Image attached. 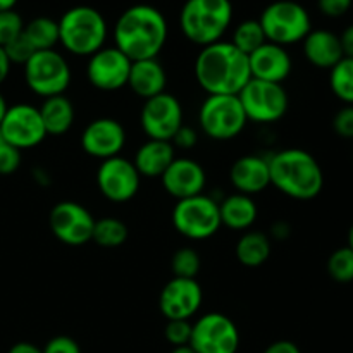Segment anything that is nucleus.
Segmentation results:
<instances>
[{
  "instance_id": "f257e3e1",
  "label": "nucleus",
  "mask_w": 353,
  "mask_h": 353,
  "mask_svg": "<svg viewBox=\"0 0 353 353\" xmlns=\"http://www.w3.org/2000/svg\"><path fill=\"white\" fill-rule=\"evenodd\" d=\"M169 37L164 14L148 3L128 7L117 17L112 30L114 47L119 48L131 62L157 59Z\"/></svg>"
},
{
  "instance_id": "f03ea898",
  "label": "nucleus",
  "mask_w": 353,
  "mask_h": 353,
  "mask_svg": "<svg viewBox=\"0 0 353 353\" xmlns=\"http://www.w3.org/2000/svg\"><path fill=\"white\" fill-rule=\"evenodd\" d=\"M193 71L207 95H238L252 79L248 55L224 40L202 47Z\"/></svg>"
},
{
  "instance_id": "7ed1b4c3",
  "label": "nucleus",
  "mask_w": 353,
  "mask_h": 353,
  "mask_svg": "<svg viewBox=\"0 0 353 353\" xmlns=\"http://www.w3.org/2000/svg\"><path fill=\"white\" fill-rule=\"evenodd\" d=\"M269 159L271 185L283 195L307 202L321 195L324 172L317 159L303 148H285Z\"/></svg>"
},
{
  "instance_id": "20e7f679",
  "label": "nucleus",
  "mask_w": 353,
  "mask_h": 353,
  "mask_svg": "<svg viewBox=\"0 0 353 353\" xmlns=\"http://www.w3.org/2000/svg\"><path fill=\"white\" fill-rule=\"evenodd\" d=\"M233 21L231 0H186L179 12V28L186 40L207 47L223 40Z\"/></svg>"
},
{
  "instance_id": "39448f33",
  "label": "nucleus",
  "mask_w": 353,
  "mask_h": 353,
  "mask_svg": "<svg viewBox=\"0 0 353 353\" xmlns=\"http://www.w3.org/2000/svg\"><path fill=\"white\" fill-rule=\"evenodd\" d=\"M59 23V43L72 55L90 57L105 47V17L92 6H74L65 10Z\"/></svg>"
},
{
  "instance_id": "423d86ee",
  "label": "nucleus",
  "mask_w": 353,
  "mask_h": 353,
  "mask_svg": "<svg viewBox=\"0 0 353 353\" xmlns=\"http://www.w3.org/2000/svg\"><path fill=\"white\" fill-rule=\"evenodd\" d=\"M259 23L264 30L265 40L281 47L303 41L312 31L309 10L295 0L271 2L262 10Z\"/></svg>"
},
{
  "instance_id": "0eeeda50",
  "label": "nucleus",
  "mask_w": 353,
  "mask_h": 353,
  "mask_svg": "<svg viewBox=\"0 0 353 353\" xmlns=\"http://www.w3.org/2000/svg\"><path fill=\"white\" fill-rule=\"evenodd\" d=\"M247 123L238 95H207L200 105V130L210 140H233L245 130Z\"/></svg>"
},
{
  "instance_id": "6e6552de",
  "label": "nucleus",
  "mask_w": 353,
  "mask_h": 353,
  "mask_svg": "<svg viewBox=\"0 0 353 353\" xmlns=\"http://www.w3.org/2000/svg\"><path fill=\"white\" fill-rule=\"evenodd\" d=\"M23 68L28 88L41 99L64 95L71 85L72 72L68 59L55 48L34 52Z\"/></svg>"
},
{
  "instance_id": "1a4fd4ad",
  "label": "nucleus",
  "mask_w": 353,
  "mask_h": 353,
  "mask_svg": "<svg viewBox=\"0 0 353 353\" xmlns=\"http://www.w3.org/2000/svg\"><path fill=\"white\" fill-rule=\"evenodd\" d=\"M172 224L181 236L193 241L212 238L221 230L219 202L209 195L178 200L172 209Z\"/></svg>"
},
{
  "instance_id": "9d476101",
  "label": "nucleus",
  "mask_w": 353,
  "mask_h": 353,
  "mask_svg": "<svg viewBox=\"0 0 353 353\" xmlns=\"http://www.w3.org/2000/svg\"><path fill=\"white\" fill-rule=\"evenodd\" d=\"M241 107L248 121L259 124H272L286 116L290 107L288 92L279 83L254 79L238 93Z\"/></svg>"
},
{
  "instance_id": "9b49d317",
  "label": "nucleus",
  "mask_w": 353,
  "mask_h": 353,
  "mask_svg": "<svg viewBox=\"0 0 353 353\" xmlns=\"http://www.w3.org/2000/svg\"><path fill=\"white\" fill-rule=\"evenodd\" d=\"M190 347L196 353H236L240 348V331L226 314H203L193 323Z\"/></svg>"
},
{
  "instance_id": "f8f14e48",
  "label": "nucleus",
  "mask_w": 353,
  "mask_h": 353,
  "mask_svg": "<svg viewBox=\"0 0 353 353\" xmlns=\"http://www.w3.org/2000/svg\"><path fill=\"white\" fill-rule=\"evenodd\" d=\"M95 221L85 205L71 200L55 203L48 216V224L54 236L69 247H81L92 241Z\"/></svg>"
},
{
  "instance_id": "ddd939ff",
  "label": "nucleus",
  "mask_w": 353,
  "mask_h": 353,
  "mask_svg": "<svg viewBox=\"0 0 353 353\" xmlns=\"http://www.w3.org/2000/svg\"><path fill=\"white\" fill-rule=\"evenodd\" d=\"M0 133L19 152L38 147L47 138L40 110L31 103H14L7 107L0 123Z\"/></svg>"
},
{
  "instance_id": "4468645a",
  "label": "nucleus",
  "mask_w": 353,
  "mask_h": 353,
  "mask_svg": "<svg viewBox=\"0 0 353 353\" xmlns=\"http://www.w3.org/2000/svg\"><path fill=\"white\" fill-rule=\"evenodd\" d=\"M140 124L148 140L171 141L185 124L181 102L168 92L145 100L140 112Z\"/></svg>"
},
{
  "instance_id": "2eb2a0df",
  "label": "nucleus",
  "mask_w": 353,
  "mask_h": 353,
  "mask_svg": "<svg viewBox=\"0 0 353 353\" xmlns=\"http://www.w3.org/2000/svg\"><path fill=\"white\" fill-rule=\"evenodd\" d=\"M140 183L141 176L133 161H128L121 155L102 161L97 169V186L110 202H130L140 190Z\"/></svg>"
},
{
  "instance_id": "dca6fc26",
  "label": "nucleus",
  "mask_w": 353,
  "mask_h": 353,
  "mask_svg": "<svg viewBox=\"0 0 353 353\" xmlns=\"http://www.w3.org/2000/svg\"><path fill=\"white\" fill-rule=\"evenodd\" d=\"M131 64L119 48L103 47L88 57L86 79L100 92H117L128 86Z\"/></svg>"
},
{
  "instance_id": "f3484780",
  "label": "nucleus",
  "mask_w": 353,
  "mask_h": 353,
  "mask_svg": "<svg viewBox=\"0 0 353 353\" xmlns=\"http://www.w3.org/2000/svg\"><path fill=\"white\" fill-rule=\"evenodd\" d=\"M203 292L196 279L172 278L159 296V309L168 321H190L200 310Z\"/></svg>"
},
{
  "instance_id": "a211bd4d",
  "label": "nucleus",
  "mask_w": 353,
  "mask_h": 353,
  "mask_svg": "<svg viewBox=\"0 0 353 353\" xmlns=\"http://www.w3.org/2000/svg\"><path fill=\"white\" fill-rule=\"evenodd\" d=\"M126 145V130L112 117L92 121L81 133V148L90 157L107 161L117 157Z\"/></svg>"
},
{
  "instance_id": "6ab92c4d",
  "label": "nucleus",
  "mask_w": 353,
  "mask_h": 353,
  "mask_svg": "<svg viewBox=\"0 0 353 353\" xmlns=\"http://www.w3.org/2000/svg\"><path fill=\"white\" fill-rule=\"evenodd\" d=\"M161 179L165 192L176 200L202 195L207 185L205 169L190 157H176Z\"/></svg>"
},
{
  "instance_id": "aec40b11",
  "label": "nucleus",
  "mask_w": 353,
  "mask_h": 353,
  "mask_svg": "<svg viewBox=\"0 0 353 353\" xmlns=\"http://www.w3.org/2000/svg\"><path fill=\"white\" fill-rule=\"evenodd\" d=\"M248 64H250L252 78L261 79V81L279 83V85L288 79L293 69L292 55L286 50V47L271 43V41H265L262 47L252 52L248 55Z\"/></svg>"
},
{
  "instance_id": "412c9836",
  "label": "nucleus",
  "mask_w": 353,
  "mask_h": 353,
  "mask_svg": "<svg viewBox=\"0 0 353 353\" xmlns=\"http://www.w3.org/2000/svg\"><path fill=\"white\" fill-rule=\"evenodd\" d=\"M230 181L236 193L254 196L271 186L269 159L262 155H243L236 159L230 169Z\"/></svg>"
},
{
  "instance_id": "4be33fe9",
  "label": "nucleus",
  "mask_w": 353,
  "mask_h": 353,
  "mask_svg": "<svg viewBox=\"0 0 353 353\" xmlns=\"http://www.w3.org/2000/svg\"><path fill=\"white\" fill-rule=\"evenodd\" d=\"M303 55L317 69H327L343 59L340 37L330 30H312L302 41Z\"/></svg>"
},
{
  "instance_id": "5701e85b",
  "label": "nucleus",
  "mask_w": 353,
  "mask_h": 353,
  "mask_svg": "<svg viewBox=\"0 0 353 353\" xmlns=\"http://www.w3.org/2000/svg\"><path fill=\"white\" fill-rule=\"evenodd\" d=\"M128 86L134 95L140 99L148 100L165 92L168 86V72L159 59H145V61H134L131 64L130 79Z\"/></svg>"
},
{
  "instance_id": "b1692460",
  "label": "nucleus",
  "mask_w": 353,
  "mask_h": 353,
  "mask_svg": "<svg viewBox=\"0 0 353 353\" xmlns=\"http://www.w3.org/2000/svg\"><path fill=\"white\" fill-rule=\"evenodd\" d=\"M176 159V148L171 141L147 140L134 155V168L141 178H161Z\"/></svg>"
},
{
  "instance_id": "393cba45",
  "label": "nucleus",
  "mask_w": 353,
  "mask_h": 353,
  "mask_svg": "<svg viewBox=\"0 0 353 353\" xmlns=\"http://www.w3.org/2000/svg\"><path fill=\"white\" fill-rule=\"evenodd\" d=\"M221 224L234 231H247L257 221L259 209L254 199L243 193H231L219 200Z\"/></svg>"
},
{
  "instance_id": "a878e982",
  "label": "nucleus",
  "mask_w": 353,
  "mask_h": 353,
  "mask_svg": "<svg viewBox=\"0 0 353 353\" xmlns=\"http://www.w3.org/2000/svg\"><path fill=\"white\" fill-rule=\"evenodd\" d=\"M38 110H40L45 131L52 137L65 134L74 124V105L65 95L43 99V103L38 107Z\"/></svg>"
},
{
  "instance_id": "bb28decb",
  "label": "nucleus",
  "mask_w": 353,
  "mask_h": 353,
  "mask_svg": "<svg viewBox=\"0 0 353 353\" xmlns=\"http://www.w3.org/2000/svg\"><path fill=\"white\" fill-rule=\"evenodd\" d=\"M271 252L272 243L268 234L261 231H248L240 236L234 254L241 265L254 269L264 265L271 257Z\"/></svg>"
},
{
  "instance_id": "cd10ccee",
  "label": "nucleus",
  "mask_w": 353,
  "mask_h": 353,
  "mask_svg": "<svg viewBox=\"0 0 353 353\" xmlns=\"http://www.w3.org/2000/svg\"><path fill=\"white\" fill-rule=\"evenodd\" d=\"M23 34L37 52L54 50L59 43V23L48 16H38L24 24Z\"/></svg>"
},
{
  "instance_id": "c85d7f7f",
  "label": "nucleus",
  "mask_w": 353,
  "mask_h": 353,
  "mask_svg": "<svg viewBox=\"0 0 353 353\" xmlns=\"http://www.w3.org/2000/svg\"><path fill=\"white\" fill-rule=\"evenodd\" d=\"M128 240V228L117 217H102L95 221L92 241L100 248H117Z\"/></svg>"
},
{
  "instance_id": "c756f323",
  "label": "nucleus",
  "mask_w": 353,
  "mask_h": 353,
  "mask_svg": "<svg viewBox=\"0 0 353 353\" xmlns=\"http://www.w3.org/2000/svg\"><path fill=\"white\" fill-rule=\"evenodd\" d=\"M330 88L345 105H353V59L343 57L330 69Z\"/></svg>"
},
{
  "instance_id": "7c9ffc66",
  "label": "nucleus",
  "mask_w": 353,
  "mask_h": 353,
  "mask_svg": "<svg viewBox=\"0 0 353 353\" xmlns=\"http://www.w3.org/2000/svg\"><path fill=\"white\" fill-rule=\"evenodd\" d=\"M265 34L262 30L259 19H245L238 24L233 30V37H231V43L243 52L245 55H250L252 52L257 50L259 47L265 43Z\"/></svg>"
},
{
  "instance_id": "2f4dec72",
  "label": "nucleus",
  "mask_w": 353,
  "mask_h": 353,
  "mask_svg": "<svg viewBox=\"0 0 353 353\" xmlns=\"http://www.w3.org/2000/svg\"><path fill=\"white\" fill-rule=\"evenodd\" d=\"M200 269H202V259H200L199 252L193 250V248H179L172 255L171 271L174 274V278L196 279Z\"/></svg>"
},
{
  "instance_id": "473e14b6",
  "label": "nucleus",
  "mask_w": 353,
  "mask_h": 353,
  "mask_svg": "<svg viewBox=\"0 0 353 353\" xmlns=\"http://www.w3.org/2000/svg\"><path fill=\"white\" fill-rule=\"evenodd\" d=\"M327 274L336 283L353 281V250L350 247H341L334 250L327 259Z\"/></svg>"
},
{
  "instance_id": "72a5a7b5",
  "label": "nucleus",
  "mask_w": 353,
  "mask_h": 353,
  "mask_svg": "<svg viewBox=\"0 0 353 353\" xmlns=\"http://www.w3.org/2000/svg\"><path fill=\"white\" fill-rule=\"evenodd\" d=\"M24 30V21L19 12L14 9L0 10V47H6L16 40Z\"/></svg>"
},
{
  "instance_id": "f704fd0d",
  "label": "nucleus",
  "mask_w": 353,
  "mask_h": 353,
  "mask_svg": "<svg viewBox=\"0 0 353 353\" xmlns=\"http://www.w3.org/2000/svg\"><path fill=\"white\" fill-rule=\"evenodd\" d=\"M192 327L193 323L190 321H168L164 336L172 345V348L186 347L190 345V338H192Z\"/></svg>"
},
{
  "instance_id": "c9c22d12",
  "label": "nucleus",
  "mask_w": 353,
  "mask_h": 353,
  "mask_svg": "<svg viewBox=\"0 0 353 353\" xmlns=\"http://www.w3.org/2000/svg\"><path fill=\"white\" fill-rule=\"evenodd\" d=\"M3 50H6V55L7 59H9L10 64H21V65L26 64V62L33 57L34 52H37L33 47H31V43L26 40V37H24L23 33H21L16 40L10 41L9 45H6Z\"/></svg>"
},
{
  "instance_id": "e433bc0d",
  "label": "nucleus",
  "mask_w": 353,
  "mask_h": 353,
  "mask_svg": "<svg viewBox=\"0 0 353 353\" xmlns=\"http://www.w3.org/2000/svg\"><path fill=\"white\" fill-rule=\"evenodd\" d=\"M21 165V152L0 133V174H12Z\"/></svg>"
},
{
  "instance_id": "4c0bfd02",
  "label": "nucleus",
  "mask_w": 353,
  "mask_h": 353,
  "mask_svg": "<svg viewBox=\"0 0 353 353\" xmlns=\"http://www.w3.org/2000/svg\"><path fill=\"white\" fill-rule=\"evenodd\" d=\"M333 130L343 140H353V105H345L334 114Z\"/></svg>"
},
{
  "instance_id": "58836bf2",
  "label": "nucleus",
  "mask_w": 353,
  "mask_h": 353,
  "mask_svg": "<svg viewBox=\"0 0 353 353\" xmlns=\"http://www.w3.org/2000/svg\"><path fill=\"white\" fill-rule=\"evenodd\" d=\"M43 353H81V348H79L78 341L72 340L71 336H65V334H61V336H54L52 340L47 341L45 348H41Z\"/></svg>"
},
{
  "instance_id": "ea45409f",
  "label": "nucleus",
  "mask_w": 353,
  "mask_h": 353,
  "mask_svg": "<svg viewBox=\"0 0 353 353\" xmlns=\"http://www.w3.org/2000/svg\"><path fill=\"white\" fill-rule=\"evenodd\" d=\"M353 0H317V7L327 17H341L352 9Z\"/></svg>"
},
{
  "instance_id": "a19ab883",
  "label": "nucleus",
  "mask_w": 353,
  "mask_h": 353,
  "mask_svg": "<svg viewBox=\"0 0 353 353\" xmlns=\"http://www.w3.org/2000/svg\"><path fill=\"white\" fill-rule=\"evenodd\" d=\"M196 141H199V133H196L193 128L185 126V124H183V126L178 130V133L172 137L171 143L172 147L179 148V150H190V148L195 147Z\"/></svg>"
},
{
  "instance_id": "79ce46f5",
  "label": "nucleus",
  "mask_w": 353,
  "mask_h": 353,
  "mask_svg": "<svg viewBox=\"0 0 353 353\" xmlns=\"http://www.w3.org/2000/svg\"><path fill=\"white\" fill-rule=\"evenodd\" d=\"M264 353H302V350H300L299 345L293 343V341L279 340L269 345L264 350Z\"/></svg>"
},
{
  "instance_id": "37998d69",
  "label": "nucleus",
  "mask_w": 353,
  "mask_h": 353,
  "mask_svg": "<svg viewBox=\"0 0 353 353\" xmlns=\"http://www.w3.org/2000/svg\"><path fill=\"white\" fill-rule=\"evenodd\" d=\"M340 37L341 50H343V57L353 59V24L347 26L343 30V33L338 34Z\"/></svg>"
},
{
  "instance_id": "c03bdc74",
  "label": "nucleus",
  "mask_w": 353,
  "mask_h": 353,
  "mask_svg": "<svg viewBox=\"0 0 353 353\" xmlns=\"http://www.w3.org/2000/svg\"><path fill=\"white\" fill-rule=\"evenodd\" d=\"M290 234H292V228H290V224L285 223V221H278V223H274L271 226V236L274 238V240L283 241L286 240V238H290Z\"/></svg>"
},
{
  "instance_id": "a18cd8bd",
  "label": "nucleus",
  "mask_w": 353,
  "mask_h": 353,
  "mask_svg": "<svg viewBox=\"0 0 353 353\" xmlns=\"http://www.w3.org/2000/svg\"><path fill=\"white\" fill-rule=\"evenodd\" d=\"M7 353H43L41 348H38L37 345L30 343V341H19V343L12 345L10 350Z\"/></svg>"
},
{
  "instance_id": "49530a36",
  "label": "nucleus",
  "mask_w": 353,
  "mask_h": 353,
  "mask_svg": "<svg viewBox=\"0 0 353 353\" xmlns=\"http://www.w3.org/2000/svg\"><path fill=\"white\" fill-rule=\"evenodd\" d=\"M10 65H12V64H10L9 59H7L6 50H3V48L0 47V85H2V83L6 81L7 78H9Z\"/></svg>"
},
{
  "instance_id": "de8ad7c7",
  "label": "nucleus",
  "mask_w": 353,
  "mask_h": 353,
  "mask_svg": "<svg viewBox=\"0 0 353 353\" xmlns=\"http://www.w3.org/2000/svg\"><path fill=\"white\" fill-rule=\"evenodd\" d=\"M17 3V0H0V10H10L14 9V6Z\"/></svg>"
},
{
  "instance_id": "09e8293b",
  "label": "nucleus",
  "mask_w": 353,
  "mask_h": 353,
  "mask_svg": "<svg viewBox=\"0 0 353 353\" xmlns=\"http://www.w3.org/2000/svg\"><path fill=\"white\" fill-rule=\"evenodd\" d=\"M7 102H6V99H3V95L2 93H0V123H2V119H3V116H6V112H7Z\"/></svg>"
},
{
  "instance_id": "8fccbe9b",
  "label": "nucleus",
  "mask_w": 353,
  "mask_h": 353,
  "mask_svg": "<svg viewBox=\"0 0 353 353\" xmlns=\"http://www.w3.org/2000/svg\"><path fill=\"white\" fill-rule=\"evenodd\" d=\"M171 353H196L195 350H193L190 345H186V347H178V348H172Z\"/></svg>"
},
{
  "instance_id": "3c124183",
  "label": "nucleus",
  "mask_w": 353,
  "mask_h": 353,
  "mask_svg": "<svg viewBox=\"0 0 353 353\" xmlns=\"http://www.w3.org/2000/svg\"><path fill=\"white\" fill-rule=\"evenodd\" d=\"M347 241H348V245L347 247H350L352 250H353V224L350 226V230H348V234H347Z\"/></svg>"
}]
</instances>
